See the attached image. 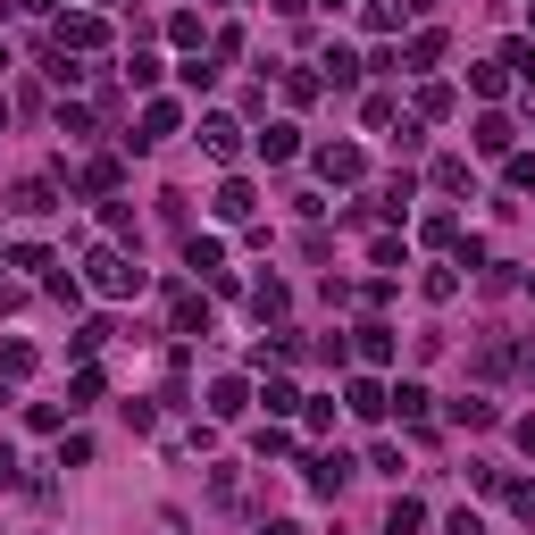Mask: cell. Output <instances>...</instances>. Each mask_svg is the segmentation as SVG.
I'll return each instance as SVG.
<instances>
[{
	"label": "cell",
	"instance_id": "6da1fadb",
	"mask_svg": "<svg viewBox=\"0 0 535 535\" xmlns=\"http://www.w3.org/2000/svg\"><path fill=\"white\" fill-rule=\"evenodd\" d=\"M84 285L109 293V301H126V293H143V268H134L126 251H92V260H84Z\"/></svg>",
	"mask_w": 535,
	"mask_h": 535
},
{
	"label": "cell",
	"instance_id": "7a4b0ae2",
	"mask_svg": "<svg viewBox=\"0 0 535 535\" xmlns=\"http://www.w3.org/2000/svg\"><path fill=\"white\" fill-rule=\"evenodd\" d=\"M101 42H109V26H101V17H92V9H76V17H59V26H51V51H67V59L101 51Z\"/></svg>",
	"mask_w": 535,
	"mask_h": 535
},
{
	"label": "cell",
	"instance_id": "3957f363",
	"mask_svg": "<svg viewBox=\"0 0 535 535\" xmlns=\"http://www.w3.org/2000/svg\"><path fill=\"white\" fill-rule=\"evenodd\" d=\"M318 176H327V184H360V176H368L360 143H318Z\"/></svg>",
	"mask_w": 535,
	"mask_h": 535
},
{
	"label": "cell",
	"instance_id": "277c9868",
	"mask_svg": "<svg viewBox=\"0 0 535 535\" xmlns=\"http://www.w3.org/2000/svg\"><path fill=\"white\" fill-rule=\"evenodd\" d=\"M201 151L218 159V168H235V159H243V126L235 118H201Z\"/></svg>",
	"mask_w": 535,
	"mask_h": 535
},
{
	"label": "cell",
	"instance_id": "5b68a950",
	"mask_svg": "<svg viewBox=\"0 0 535 535\" xmlns=\"http://www.w3.org/2000/svg\"><path fill=\"white\" fill-rule=\"evenodd\" d=\"M168 134H176V101H151V109H143V126H134L126 143H134V151H151V143H168Z\"/></svg>",
	"mask_w": 535,
	"mask_h": 535
},
{
	"label": "cell",
	"instance_id": "8992f818",
	"mask_svg": "<svg viewBox=\"0 0 535 535\" xmlns=\"http://www.w3.org/2000/svg\"><path fill=\"white\" fill-rule=\"evenodd\" d=\"M510 143H519V126H510L502 109H485V118H477V151L485 159H510Z\"/></svg>",
	"mask_w": 535,
	"mask_h": 535
},
{
	"label": "cell",
	"instance_id": "52a82bcc",
	"mask_svg": "<svg viewBox=\"0 0 535 535\" xmlns=\"http://www.w3.org/2000/svg\"><path fill=\"white\" fill-rule=\"evenodd\" d=\"M9 209H17V218H51V209H59V193H51L42 176H26V184L9 193Z\"/></svg>",
	"mask_w": 535,
	"mask_h": 535
},
{
	"label": "cell",
	"instance_id": "ba28073f",
	"mask_svg": "<svg viewBox=\"0 0 535 535\" xmlns=\"http://www.w3.org/2000/svg\"><path fill=\"white\" fill-rule=\"evenodd\" d=\"M343 477H352L343 452H310V494H343Z\"/></svg>",
	"mask_w": 535,
	"mask_h": 535
},
{
	"label": "cell",
	"instance_id": "9c48e42d",
	"mask_svg": "<svg viewBox=\"0 0 535 535\" xmlns=\"http://www.w3.org/2000/svg\"><path fill=\"white\" fill-rule=\"evenodd\" d=\"M184 268L218 276V268H226V243H218V235H184Z\"/></svg>",
	"mask_w": 535,
	"mask_h": 535
},
{
	"label": "cell",
	"instance_id": "30bf717a",
	"mask_svg": "<svg viewBox=\"0 0 535 535\" xmlns=\"http://www.w3.org/2000/svg\"><path fill=\"white\" fill-rule=\"evenodd\" d=\"M243 410H251L243 377H218V385H209V418H243Z\"/></svg>",
	"mask_w": 535,
	"mask_h": 535
},
{
	"label": "cell",
	"instance_id": "8fae6325",
	"mask_svg": "<svg viewBox=\"0 0 535 535\" xmlns=\"http://www.w3.org/2000/svg\"><path fill=\"white\" fill-rule=\"evenodd\" d=\"M343 402H352V418H385V385L377 377H352V385H343Z\"/></svg>",
	"mask_w": 535,
	"mask_h": 535
},
{
	"label": "cell",
	"instance_id": "7c38bea8",
	"mask_svg": "<svg viewBox=\"0 0 535 535\" xmlns=\"http://www.w3.org/2000/svg\"><path fill=\"white\" fill-rule=\"evenodd\" d=\"M251 209H260V193H251L243 176H226L218 184V218H251Z\"/></svg>",
	"mask_w": 535,
	"mask_h": 535
},
{
	"label": "cell",
	"instance_id": "4fadbf2b",
	"mask_svg": "<svg viewBox=\"0 0 535 535\" xmlns=\"http://www.w3.org/2000/svg\"><path fill=\"white\" fill-rule=\"evenodd\" d=\"M293 151H301V126H268V134H260V159H268V168H285Z\"/></svg>",
	"mask_w": 535,
	"mask_h": 535
},
{
	"label": "cell",
	"instance_id": "5bb4252c",
	"mask_svg": "<svg viewBox=\"0 0 535 535\" xmlns=\"http://www.w3.org/2000/svg\"><path fill=\"white\" fill-rule=\"evenodd\" d=\"M352 352H360L368 368H385V360H393V327H377V318H368V327H360V343H352Z\"/></svg>",
	"mask_w": 535,
	"mask_h": 535
},
{
	"label": "cell",
	"instance_id": "9a60e30c",
	"mask_svg": "<svg viewBox=\"0 0 535 535\" xmlns=\"http://www.w3.org/2000/svg\"><path fill=\"white\" fill-rule=\"evenodd\" d=\"M176 335H209V301L201 293H176Z\"/></svg>",
	"mask_w": 535,
	"mask_h": 535
},
{
	"label": "cell",
	"instance_id": "2e32d148",
	"mask_svg": "<svg viewBox=\"0 0 535 535\" xmlns=\"http://www.w3.org/2000/svg\"><path fill=\"white\" fill-rule=\"evenodd\" d=\"M418 527H427V502H410V494H402V502L385 510V535H418Z\"/></svg>",
	"mask_w": 535,
	"mask_h": 535
},
{
	"label": "cell",
	"instance_id": "e0dca14e",
	"mask_svg": "<svg viewBox=\"0 0 535 535\" xmlns=\"http://www.w3.org/2000/svg\"><path fill=\"white\" fill-rule=\"evenodd\" d=\"M76 193H118V159H92V168H76Z\"/></svg>",
	"mask_w": 535,
	"mask_h": 535
},
{
	"label": "cell",
	"instance_id": "ac0fdd59",
	"mask_svg": "<svg viewBox=\"0 0 535 535\" xmlns=\"http://www.w3.org/2000/svg\"><path fill=\"white\" fill-rule=\"evenodd\" d=\"M452 418H460V427H494V418H502V410H494V402H485V393H460V402H452Z\"/></svg>",
	"mask_w": 535,
	"mask_h": 535
},
{
	"label": "cell",
	"instance_id": "d6986e66",
	"mask_svg": "<svg viewBox=\"0 0 535 535\" xmlns=\"http://www.w3.org/2000/svg\"><path fill=\"white\" fill-rule=\"evenodd\" d=\"M285 301H293V293L276 285V276H260V285H251V310H260V318H285Z\"/></svg>",
	"mask_w": 535,
	"mask_h": 535
},
{
	"label": "cell",
	"instance_id": "ffe728a7",
	"mask_svg": "<svg viewBox=\"0 0 535 535\" xmlns=\"http://www.w3.org/2000/svg\"><path fill=\"white\" fill-rule=\"evenodd\" d=\"M385 410H402V418H427V385H410V377H402V385L385 393Z\"/></svg>",
	"mask_w": 535,
	"mask_h": 535
},
{
	"label": "cell",
	"instance_id": "44dd1931",
	"mask_svg": "<svg viewBox=\"0 0 535 535\" xmlns=\"http://www.w3.org/2000/svg\"><path fill=\"white\" fill-rule=\"evenodd\" d=\"M435 59H444V34H435V26H427V34H410V51H402V67H435Z\"/></svg>",
	"mask_w": 535,
	"mask_h": 535
},
{
	"label": "cell",
	"instance_id": "7402d4cb",
	"mask_svg": "<svg viewBox=\"0 0 535 535\" xmlns=\"http://www.w3.org/2000/svg\"><path fill=\"white\" fill-rule=\"evenodd\" d=\"M502 76H519V84L535 92V42H510V51H502Z\"/></svg>",
	"mask_w": 535,
	"mask_h": 535
},
{
	"label": "cell",
	"instance_id": "603a6c76",
	"mask_svg": "<svg viewBox=\"0 0 535 535\" xmlns=\"http://www.w3.org/2000/svg\"><path fill=\"white\" fill-rule=\"evenodd\" d=\"M327 84L352 92V84H360V59H352V51H327Z\"/></svg>",
	"mask_w": 535,
	"mask_h": 535
},
{
	"label": "cell",
	"instance_id": "cb8c5ba5",
	"mask_svg": "<svg viewBox=\"0 0 535 535\" xmlns=\"http://www.w3.org/2000/svg\"><path fill=\"white\" fill-rule=\"evenodd\" d=\"M0 377H34V343H0Z\"/></svg>",
	"mask_w": 535,
	"mask_h": 535
},
{
	"label": "cell",
	"instance_id": "d4e9b609",
	"mask_svg": "<svg viewBox=\"0 0 535 535\" xmlns=\"http://www.w3.org/2000/svg\"><path fill=\"white\" fill-rule=\"evenodd\" d=\"M318 92H327V76H310V67H293V76H285V101H318Z\"/></svg>",
	"mask_w": 535,
	"mask_h": 535
},
{
	"label": "cell",
	"instance_id": "484cf974",
	"mask_svg": "<svg viewBox=\"0 0 535 535\" xmlns=\"http://www.w3.org/2000/svg\"><path fill=\"white\" fill-rule=\"evenodd\" d=\"M469 84H477V92H485V101H494V92H502V84H510V76H502V59H477V67H469Z\"/></svg>",
	"mask_w": 535,
	"mask_h": 535
},
{
	"label": "cell",
	"instance_id": "4316f807",
	"mask_svg": "<svg viewBox=\"0 0 535 535\" xmlns=\"http://www.w3.org/2000/svg\"><path fill=\"white\" fill-rule=\"evenodd\" d=\"M435 184H444V193H469V159H435Z\"/></svg>",
	"mask_w": 535,
	"mask_h": 535
},
{
	"label": "cell",
	"instance_id": "83f0119b",
	"mask_svg": "<svg viewBox=\"0 0 535 535\" xmlns=\"http://www.w3.org/2000/svg\"><path fill=\"white\" fill-rule=\"evenodd\" d=\"M84 402H101V368H84V377L67 385V410H84Z\"/></svg>",
	"mask_w": 535,
	"mask_h": 535
},
{
	"label": "cell",
	"instance_id": "f1b7e54d",
	"mask_svg": "<svg viewBox=\"0 0 535 535\" xmlns=\"http://www.w3.org/2000/svg\"><path fill=\"white\" fill-rule=\"evenodd\" d=\"M368 260H377V268H402L410 251H402V235H377V243H368Z\"/></svg>",
	"mask_w": 535,
	"mask_h": 535
},
{
	"label": "cell",
	"instance_id": "f546056e",
	"mask_svg": "<svg viewBox=\"0 0 535 535\" xmlns=\"http://www.w3.org/2000/svg\"><path fill=\"white\" fill-rule=\"evenodd\" d=\"M510 193H535V151H510Z\"/></svg>",
	"mask_w": 535,
	"mask_h": 535
},
{
	"label": "cell",
	"instance_id": "4dcf8cb0",
	"mask_svg": "<svg viewBox=\"0 0 535 535\" xmlns=\"http://www.w3.org/2000/svg\"><path fill=\"white\" fill-rule=\"evenodd\" d=\"M444 535H485V519H477V510H452V519H444Z\"/></svg>",
	"mask_w": 535,
	"mask_h": 535
},
{
	"label": "cell",
	"instance_id": "1f68e13d",
	"mask_svg": "<svg viewBox=\"0 0 535 535\" xmlns=\"http://www.w3.org/2000/svg\"><path fill=\"white\" fill-rule=\"evenodd\" d=\"M0 485H17V452L9 444H0Z\"/></svg>",
	"mask_w": 535,
	"mask_h": 535
},
{
	"label": "cell",
	"instance_id": "d6a6232c",
	"mask_svg": "<svg viewBox=\"0 0 535 535\" xmlns=\"http://www.w3.org/2000/svg\"><path fill=\"white\" fill-rule=\"evenodd\" d=\"M519 452H527V460H535V418H519Z\"/></svg>",
	"mask_w": 535,
	"mask_h": 535
},
{
	"label": "cell",
	"instance_id": "836d02e7",
	"mask_svg": "<svg viewBox=\"0 0 535 535\" xmlns=\"http://www.w3.org/2000/svg\"><path fill=\"white\" fill-rule=\"evenodd\" d=\"M260 535H301V527H293V519H268V527H260Z\"/></svg>",
	"mask_w": 535,
	"mask_h": 535
},
{
	"label": "cell",
	"instance_id": "e575fe53",
	"mask_svg": "<svg viewBox=\"0 0 535 535\" xmlns=\"http://www.w3.org/2000/svg\"><path fill=\"white\" fill-rule=\"evenodd\" d=\"M268 9H285V17H293V9H301V0H268Z\"/></svg>",
	"mask_w": 535,
	"mask_h": 535
},
{
	"label": "cell",
	"instance_id": "d590c367",
	"mask_svg": "<svg viewBox=\"0 0 535 535\" xmlns=\"http://www.w3.org/2000/svg\"><path fill=\"white\" fill-rule=\"evenodd\" d=\"M418 9H435V0H418Z\"/></svg>",
	"mask_w": 535,
	"mask_h": 535
},
{
	"label": "cell",
	"instance_id": "8d00e7d4",
	"mask_svg": "<svg viewBox=\"0 0 535 535\" xmlns=\"http://www.w3.org/2000/svg\"><path fill=\"white\" fill-rule=\"evenodd\" d=\"M527 26H535V9H527Z\"/></svg>",
	"mask_w": 535,
	"mask_h": 535
}]
</instances>
